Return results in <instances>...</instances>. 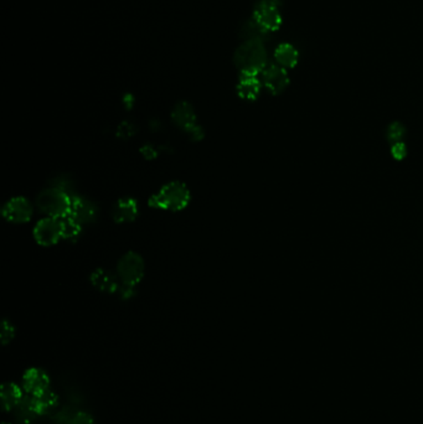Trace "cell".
Listing matches in <instances>:
<instances>
[{
  "label": "cell",
  "instance_id": "6da1fadb",
  "mask_svg": "<svg viewBox=\"0 0 423 424\" xmlns=\"http://www.w3.org/2000/svg\"><path fill=\"white\" fill-rule=\"evenodd\" d=\"M266 41H242L234 54V63L240 75H256L262 74L269 66V55L264 46Z\"/></svg>",
  "mask_w": 423,
  "mask_h": 424
},
{
  "label": "cell",
  "instance_id": "7a4b0ae2",
  "mask_svg": "<svg viewBox=\"0 0 423 424\" xmlns=\"http://www.w3.org/2000/svg\"><path fill=\"white\" fill-rule=\"evenodd\" d=\"M190 201V191L186 185L179 181L166 184L161 188L158 194L152 196L149 201L150 206L169 210V211H180L188 206Z\"/></svg>",
  "mask_w": 423,
  "mask_h": 424
},
{
  "label": "cell",
  "instance_id": "3957f363",
  "mask_svg": "<svg viewBox=\"0 0 423 424\" xmlns=\"http://www.w3.org/2000/svg\"><path fill=\"white\" fill-rule=\"evenodd\" d=\"M71 201L72 196L69 195L67 193L50 186L41 191L40 195L38 196L36 204L40 211L49 218H63L70 215Z\"/></svg>",
  "mask_w": 423,
  "mask_h": 424
},
{
  "label": "cell",
  "instance_id": "277c9868",
  "mask_svg": "<svg viewBox=\"0 0 423 424\" xmlns=\"http://www.w3.org/2000/svg\"><path fill=\"white\" fill-rule=\"evenodd\" d=\"M280 0H257L252 17L269 34L280 30L282 25Z\"/></svg>",
  "mask_w": 423,
  "mask_h": 424
},
{
  "label": "cell",
  "instance_id": "5b68a950",
  "mask_svg": "<svg viewBox=\"0 0 423 424\" xmlns=\"http://www.w3.org/2000/svg\"><path fill=\"white\" fill-rule=\"evenodd\" d=\"M143 275L144 262L139 254L129 252L120 258L118 263V275L123 284L134 287L137 283L142 281Z\"/></svg>",
  "mask_w": 423,
  "mask_h": 424
},
{
  "label": "cell",
  "instance_id": "8992f818",
  "mask_svg": "<svg viewBox=\"0 0 423 424\" xmlns=\"http://www.w3.org/2000/svg\"><path fill=\"white\" fill-rule=\"evenodd\" d=\"M35 240L42 246H51L63 238L61 218H46L35 226Z\"/></svg>",
  "mask_w": 423,
  "mask_h": 424
},
{
  "label": "cell",
  "instance_id": "52a82bcc",
  "mask_svg": "<svg viewBox=\"0 0 423 424\" xmlns=\"http://www.w3.org/2000/svg\"><path fill=\"white\" fill-rule=\"evenodd\" d=\"M262 85L272 95H280L289 85V76L287 74V70L278 63H269V66L263 70Z\"/></svg>",
  "mask_w": 423,
  "mask_h": 424
},
{
  "label": "cell",
  "instance_id": "ba28073f",
  "mask_svg": "<svg viewBox=\"0 0 423 424\" xmlns=\"http://www.w3.org/2000/svg\"><path fill=\"white\" fill-rule=\"evenodd\" d=\"M98 209L92 201L79 195L72 196L70 218H74L79 224H90L97 218Z\"/></svg>",
  "mask_w": 423,
  "mask_h": 424
},
{
  "label": "cell",
  "instance_id": "9c48e42d",
  "mask_svg": "<svg viewBox=\"0 0 423 424\" xmlns=\"http://www.w3.org/2000/svg\"><path fill=\"white\" fill-rule=\"evenodd\" d=\"M33 215V207L29 204V201L24 197H14L10 201H8L6 206L3 207V216L10 221V222H26L29 221Z\"/></svg>",
  "mask_w": 423,
  "mask_h": 424
},
{
  "label": "cell",
  "instance_id": "30bf717a",
  "mask_svg": "<svg viewBox=\"0 0 423 424\" xmlns=\"http://www.w3.org/2000/svg\"><path fill=\"white\" fill-rule=\"evenodd\" d=\"M50 377L41 368H29L23 376V389L30 396L39 395L49 390Z\"/></svg>",
  "mask_w": 423,
  "mask_h": 424
},
{
  "label": "cell",
  "instance_id": "8fae6325",
  "mask_svg": "<svg viewBox=\"0 0 423 424\" xmlns=\"http://www.w3.org/2000/svg\"><path fill=\"white\" fill-rule=\"evenodd\" d=\"M173 122L179 128L186 133H190L196 127V115L191 104L188 102H180L173 109Z\"/></svg>",
  "mask_w": 423,
  "mask_h": 424
},
{
  "label": "cell",
  "instance_id": "7c38bea8",
  "mask_svg": "<svg viewBox=\"0 0 423 424\" xmlns=\"http://www.w3.org/2000/svg\"><path fill=\"white\" fill-rule=\"evenodd\" d=\"M262 88V81L256 75H240L237 83V93L242 99L255 101L260 96Z\"/></svg>",
  "mask_w": 423,
  "mask_h": 424
},
{
  "label": "cell",
  "instance_id": "4fadbf2b",
  "mask_svg": "<svg viewBox=\"0 0 423 424\" xmlns=\"http://www.w3.org/2000/svg\"><path fill=\"white\" fill-rule=\"evenodd\" d=\"M113 220L115 222H131L138 216V204L131 197H125L117 201L113 207Z\"/></svg>",
  "mask_w": 423,
  "mask_h": 424
},
{
  "label": "cell",
  "instance_id": "5bb4252c",
  "mask_svg": "<svg viewBox=\"0 0 423 424\" xmlns=\"http://www.w3.org/2000/svg\"><path fill=\"white\" fill-rule=\"evenodd\" d=\"M31 402L39 416L49 414L58 406V396L51 390H46L39 395L31 396Z\"/></svg>",
  "mask_w": 423,
  "mask_h": 424
},
{
  "label": "cell",
  "instance_id": "9a60e30c",
  "mask_svg": "<svg viewBox=\"0 0 423 424\" xmlns=\"http://www.w3.org/2000/svg\"><path fill=\"white\" fill-rule=\"evenodd\" d=\"M1 403L6 412L14 411L17 405L23 401V391L14 382H6L1 386Z\"/></svg>",
  "mask_w": 423,
  "mask_h": 424
},
{
  "label": "cell",
  "instance_id": "2e32d148",
  "mask_svg": "<svg viewBox=\"0 0 423 424\" xmlns=\"http://www.w3.org/2000/svg\"><path fill=\"white\" fill-rule=\"evenodd\" d=\"M276 63L285 69H293L299 60L297 49L291 44H280L275 50Z\"/></svg>",
  "mask_w": 423,
  "mask_h": 424
},
{
  "label": "cell",
  "instance_id": "e0dca14e",
  "mask_svg": "<svg viewBox=\"0 0 423 424\" xmlns=\"http://www.w3.org/2000/svg\"><path fill=\"white\" fill-rule=\"evenodd\" d=\"M269 33H267L266 30H263L260 25H258L255 19L251 17L246 20L245 23L242 24V26L240 28V33L239 36L241 38V40H263L266 41L269 38Z\"/></svg>",
  "mask_w": 423,
  "mask_h": 424
},
{
  "label": "cell",
  "instance_id": "ac0fdd59",
  "mask_svg": "<svg viewBox=\"0 0 423 424\" xmlns=\"http://www.w3.org/2000/svg\"><path fill=\"white\" fill-rule=\"evenodd\" d=\"M15 419L19 424H31L34 422L36 417H39V414L35 411L33 402H31V396H25L23 401L17 405L14 409Z\"/></svg>",
  "mask_w": 423,
  "mask_h": 424
},
{
  "label": "cell",
  "instance_id": "d6986e66",
  "mask_svg": "<svg viewBox=\"0 0 423 424\" xmlns=\"http://www.w3.org/2000/svg\"><path fill=\"white\" fill-rule=\"evenodd\" d=\"M91 281L95 287L103 292L113 293L118 291V283L113 275L104 270H97L91 275Z\"/></svg>",
  "mask_w": 423,
  "mask_h": 424
},
{
  "label": "cell",
  "instance_id": "ffe728a7",
  "mask_svg": "<svg viewBox=\"0 0 423 424\" xmlns=\"http://www.w3.org/2000/svg\"><path fill=\"white\" fill-rule=\"evenodd\" d=\"M81 226L74 218H61V227H63V238L65 240H74L81 234Z\"/></svg>",
  "mask_w": 423,
  "mask_h": 424
},
{
  "label": "cell",
  "instance_id": "44dd1931",
  "mask_svg": "<svg viewBox=\"0 0 423 424\" xmlns=\"http://www.w3.org/2000/svg\"><path fill=\"white\" fill-rule=\"evenodd\" d=\"M54 188H58V189L63 190L65 193H67L69 195L74 196V183L71 181V179L66 175H61V177H56V178L51 180V185Z\"/></svg>",
  "mask_w": 423,
  "mask_h": 424
},
{
  "label": "cell",
  "instance_id": "7402d4cb",
  "mask_svg": "<svg viewBox=\"0 0 423 424\" xmlns=\"http://www.w3.org/2000/svg\"><path fill=\"white\" fill-rule=\"evenodd\" d=\"M67 424H95V419L90 413L74 408Z\"/></svg>",
  "mask_w": 423,
  "mask_h": 424
},
{
  "label": "cell",
  "instance_id": "603a6c76",
  "mask_svg": "<svg viewBox=\"0 0 423 424\" xmlns=\"http://www.w3.org/2000/svg\"><path fill=\"white\" fill-rule=\"evenodd\" d=\"M405 136V128L400 123H392L388 131V139L391 143H400L401 139Z\"/></svg>",
  "mask_w": 423,
  "mask_h": 424
},
{
  "label": "cell",
  "instance_id": "cb8c5ba5",
  "mask_svg": "<svg viewBox=\"0 0 423 424\" xmlns=\"http://www.w3.org/2000/svg\"><path fill=\"white\" fill-rule=\"evenodd\" d=\"M14 335H15V329H14L12 324L8 320L3 321V324H1V333H0L3 345L9 344L13 339H14Z\"/></svg>",
  "mask_w": 423,
  "mask_h": 424
},
{
  "label": "cell",
  "instance_id": "d4e9b609",
  "mask_svg": "<svg viewBox=\"0 0 423 424\" xmlns=\"http://www.w3.org/2000/svg\"><path fill=\"white\" fill-rule=\"evenodd\" d=\"M136 132V127L133 126L129 122H123L118 127V136L120 138H129Z\"/></svg>",
  "mask_w": 423,
  "mask_h": 424
},
{
  "label": "cell",
  "instance_id": "484cf974",
  "mask_svg": "<svg viewBox=\"0 0 423 424\" xmlns=\"http://www.w3.org/2000/svg\"><path fill=\"white\" fill-rule=\"evenodd\" d=\"M392 154H394V158L402 159V158L406 155V147H405V144L402 143V142L394 144V147H392Z\"/></svg>",
  "mask_w": 423,
  "mask_h": 424
},
{
  "label": "cell",
  "instance_id": "4316f807",
  "mask_svg": "<svg viewBox=\"0 0 423 424\" xmlns=\"http://www.w3.org/2000/svg\"><path fill=\"white\" fill-rule=\"evenodd\" d=\"M142 153H143L144 155H147V158H149V159H152L153 156H155V155H157L155 154L157 152H154V150H153V148H152L150 145H145L143 149H142Z\"/></svg>",
  "mask_w": 423,
  "mask_h": 424
},
{
  "label": "cell",
  "instance_id": "83f0119b",
  "mask_svg": "<svg viewBox=\"0 0 423 424\" xmlns=\"http://www.w3.org/2000/svg\"><path fill=\"white\" fill-rule=\"evenodd\" d=\"M3 424H8V423H3Z\"/></svg>",
  "mask_w": 423,
  "mask_h": 424
}]
</instances>
